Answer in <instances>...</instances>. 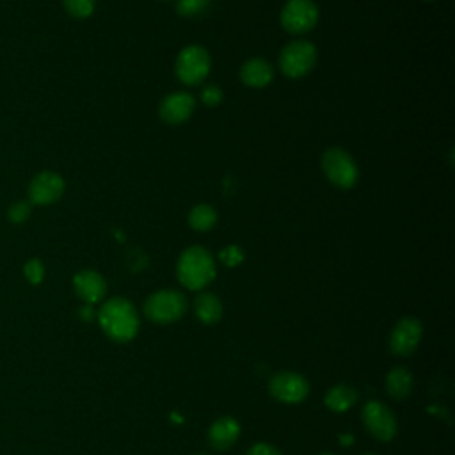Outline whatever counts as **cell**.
I'll return each mask as SVG.
<instances>
[{"label": "cell", "instance_id": "1", "mask_svg": "<svg viewBox=\"0 0 455 455\" xmlns=\"http://www.w3.org/2000/svg\"><path fill=\"white\" fill-rule=\"evenodd\" d=\"M103 332L117 343L132 341L139 331V315L133 304L123 297L108 299L98 311Z\"/></svg>", "mask_w": 455, "mask_h": 455}, {"label": "cell", "instance_id": "2", "mask_svg": "<svg viewBox=\"0 0 455 455\" xmlns=\"http://www.w3.org/2000/svg\"><path fill=\"white\" fill-rule=\"evenodd\" d=\"M213 256L201 245L185 249L176 263L178 281L188 290H203L215 277Z\"/></svg>", "mask_w": 455, "mask_h": 455}, {"label": "cell", "instance_id": "3", "mask_svg": "<svg viewBox=\"0 0 455 455\" xmlns=\"http://www.w3.org/2000/svg\"><path fill=\"white\" fill-rule=\"evenodd\" d=\"M210 53L201 44H188L181 48L174 62V73L185 85H199L210 75Z\"/></svg>", "mask_w": 455, "mask_h": 455}, {"label": "cell", "instance_id": "4", "mask_svg": "<svg viewBox=\"0 0 455 455\" xmlns=\"http://www.w3.org/2000/svg\"><path fill=\"white\" fill-rule=\"evenodd\" d=\"M322 171L325 178L338 188H352L359 180V169L350 153L341 148H329L322 155Z\"/></svg>", "mask_w": 455, "mask_h": 455}, {"label": "cell", "instance_id": "5", "mask_svg": "<svg viewBox=\"0 0 455 455\" xmlns=\"http://www.w3.org/2000/svg\"><path fill=\"white\" fill-rule=\"evenodd\" d=\"M187 311V299L178 290H158L144 302V315L155 323H172Z\"/></svg>", "mask_w": 455, "mask_h": 455}, {"label": "cell", "instance_id": "6", "mask_svg": "<svg viewBox=\"0 0 455 455\" xmlns=\"http://www.w3.org/2000/svg\"><path fill=\"white\" fill-rule=\"evenodd\" d=\"M316 64V46L306 39H295L283 46L279 68L288 78L306 76Z\"/></svg>", "mask_w": 455, "mask_h": 455}, {"label": "cell", "instance_id": "7", "mask_svg": "<svg viewBox=\"0 0 455 455\" xmlns=\"http://www.w3.org/2000/svg\"><path fill=\"white\" fill-rule=\"evenodd\" d=\"M318 16V7L313 0H288L281 9L279 21L286 32L300 36L315 28Z\"/></svg>", "mask_w": 455, "mask_h": 455}, {"label": "cell", "instance_id": "8", "mask_svg": "<svg viewBox=\"0 0 455 455\" xmlns=\"http://www.w3.org/2000/svg\"><path fill=\"white\" fill-rule=\"evenodd\" d=\"M66 183L59 172L43 171L36 174L28 183V201L30 204L46 206L57 203L64 194Z\"/></svg>", "mask_w": 455, "mask_h": 455}, {"label": "cell", "instance_id": "9", "mask_svg": "<svg viewBox=\"0 0 455 455\" xmlns=\"http://www.w3.org/2000/svg\"><path fill=\"white\" fill-rule=\"evenodd\" d=\"M268 391L283 403H299L307 396L309 384L295 371H279L268 380Z\"/></svg>", "mask_w": 455, "mask_h": 455}, {"label": "cell", "instance_id": "10", "mask_svg": "<svg viewBox=\"0 0 455 455\" xmlns=\"http://www.w3.org/2000/svg\"><path fill=\"white\" fill-rule=\"evenodd\" d=\"M363 423L366 430L379 441H391L396 434V419L393 412L380 402H368L364 405Z\"/></svg>", "mask_w": 455, "mask_h": 455}, {"label": "cell", "instance_id": "11", "mask_svg": "<svg viewBox=\"0 0 455 455\" xmlns=\"http://www.w3.org/2000/svg\"><path fill=\"white\" fill-rule=\"evenodd\" d=\"M196 108V98L190 92L176 91L167 94L158 107V116L165 124H181L190 119Z\"/></svg>", "mask_w": 455, "mask_h": 455}, {"label": "cell", "instance_id": "12", "mask_svg": "<svg viewBox=\"0 0 455 455\" xmlns=\"http://www.w3.org/2000/svg\"><path fill=\"white\" fill-rule=\"evenodd\" d=\"M421 332H423L421 323L416 318H412V316L402 318L395 325V329L391 332V338H389L391 352L395 355H402V357L411 355L419 345Z\"/></svg>", "mask_w": 455, "mask_h": 455}, {"label": "cell", "instance_id": "13", "mask_svg": "<svg viewBox=\"0 0 455 455\" xmlns=\"http://www.w3.org/2000/svg\"><path fill=\"white\" fill-rule=\"evenodd\" d=\"M73 288H75V293L85 304H96L107 293V283H105L103 275L91 268H85V270H80L75 274Z\"/></svg>", "mask_w": 455, "mask_h": 455}, {"label": "cell", "instance_id": "14", "mask_svg": "<svg viewBox=\"0 0 455 455\" xmlns=\"http://www.w3.org/2000/svg\"><path fill=\"white\" fill-rule=\"evenodd\" d=\"M240 80L249 85V87H265L272 82L274 78V69L270 66L268 60L261 59V57H252L249 60H245L240 68Z\"/></svg>", "mask_w": 455, "mask_h": 455}, {"label": "cell", "instance_id": "15", "mask_svg": "<svg viewBox=\"0 0 455 455\" xmlns=\"http://www.w3.org/2000/svg\"><path fill=\"white\" fill-rule=\"evenodd\" d=\"M238 437H240V425H238L236 419H233L229 416L219 418L217 421L212 423V427L208 430L210 444L215 450H228V448H231L236 443Z\"/></svg>", "mask_w": 455, "mask_h": 455}, {"label": "cell", "instance_id": "16", "mask_svg": "<svg viewBox=\"0 0 455 455\" xmlns=\"http://www.w3.org/2000/svg\"><path fill=\"white\" fill-rule=\"evenodd\" d=\"M194 311L196 316L203 322V323H215L220 320L222 316V304L219 300L217 295L203 291L194 299Z\"/></svg>", "mask_w": 455, "mask_h": 455}, {"label": "cell", "instance_id": "17", "mask_svg": "<svg viewBox=\"0 0 455 455\" xmlns=\"http://www.w3.org/2000/svg\"><path fill=\"white\" fill-rule=\"evenodd\" d=\"M386 387L395 400H403L412 391V375L409 373L407 368L396 366L387 373Z\"/></svg>", "mask_w": 455, "mask_h": 455}, {"label": "cell", "instance_id": "18", "mask_svg": "<svg viewBox=\"0 0 455 455\" xmlns=\"http://www.w3.org/2000/svg\"><path fill=\"white\" fill-rule=\"evenodd\" d=\"M357 402V393L350 386H334L325 395V405L334 412H343Z\"/></svg>", "mask_w": 455, "mask_h": 455}, {"label": "cell", "instance_id": "19", "mask_svg": "<svg viewBox=\"0 0 455 455\" xmlns=\"http://www.w3.org/2000/svg\"><path fill=\"white\" fill-rule=\"evenodd\" d=\"M217 224V212L213 206L206 203H199L192 206L188 212V226L196 231H208Z\"/></svg>", "mask_w": 455, "mask_h": 455}, {"label": "cell", "instance_id": "20", "mask_svg": "<svg viewBox=\"0 0 455 455\" xmlns=\"http://www.w3.org/2000/svg\"><path fill=\"white\" fill-rule=\"evenodd\" d=\"M62 5L69 16L84 20L94 12L96 0H62Z\"/></svg>", "mask_w": 455, "mask_h": 455}, {"label": "cell", "instance_id": "21", "mask_svg": "<svg viewBox=\"0 0 455 455\" xmlns=\"http://www.w3.org/2000/svg\"><path fill=\"white\" fill-rule=\"evenodd\" d=\"M210 0H176V12L183 18L199 16L206 11Z\"/></svg>", "mask_w": 455, "mask_h": 455}, {"label": "cell", "instance_id": "22", "mask_svg": "<svg viewBox=\"0 0 455 455\" xmlns=\"http://www.w3.org/2000/svg\"><path fill=\"white\" fill-rule=\"evenodd\" d=\"M30 212H32V204L30 201H16L9 206L7 210V219L12 222V224H23L27 222V219L30 217Z\"/></svg>", "mask_w": 455, "mask_h": 455}, {"label": "cell", "instance_id": "23", "mask_svg": "<svg viewBox=\"0 0 455 455\" xmlns=\"http://www.w3.org/2000/svg\"><path fill=\"white\" fill-rule=\"evenodd\" d=\"M23 274H25V277H27L28 283L39 284V283L43 281V277H44V267H43L41 259H37V258L28 259V261L25 263V267H23Z\"/></svg>", "mask_w": 455, "mask_h": 455}, {"label": "cell", "instance_id": "24", "mask_svg": "<svg viewBox=\"0 0 455 455\" xmlns=\"http://www.w3.org/2000/svg\"><path fill=\"white\" fill-rule=\"evenodd\" d=\"M222 98H224V92L217 84H206L201 89V101L206 107H217L222 101Z\"/></svg>", "mask_w": 455, "mask_h": 455}, {"label": "cell", "instance_id": "25", "mask_svg": "<svg viewBox=\"0 0 455 455\" xmlns=\"http://www.w3.org/2000/svg\"><path fill=\"white\" fill-rule=\"evenodd\" d=\"M219 259L228 267H236L243 259V251L238 245H228L219 252Z\"/></svg>", "mask_w": 455, "mask_h": 455}, {"label": "cell", "instance_id": "26", "mask_svg": "<svg viewBox=\"0 0 455 455\" xmlns=\"http://www.w3.org/2000/svg\"><path fill=\"white\" fill-rule=\"evenodd\" d=\"M247 455H281V453H279V450H275L274 446L265 444V443H259V444H254V446L247 451Z\"/></svg>", "mask_w": 455, "mask_h": 455}, {"label": "cell", "instance_id": "27", "mask_svg": "<svg viewBox=\"0 0 455 455\" xmlns=\"http://www.w3.org/2000/svg\"><path fill=\"white\" fill-rule=\"evenodd\" d=\"M80 316H82L84 320H92V318H94V311H92L91 304H85V306L80 309Z\"/></svg>", "mask_w": 455, "mask_h": 455}, {"label": "cell", "instance_id": "28", "mask_svg": "<svg viewBox=\"0 0 455 455\" xmlns=\"http://www.w3.org/2000/svg\"><path fill=\"white\" fill-rule=\"evenodd\" d=\"M339 439H341L343 444H348V443H350V435H345V437H339Z\"/></svg>", "mask_w": 455, "mask_h": 455}, {"label": "cell", "instance_id": "29", "mask_svg": "<svg viewBox=\"0 0 455 455\" xmlns=\"http://www.w3.org/2000/svg\"><path fill=\"white\" fill-rule=\"evenodd\" d=\"M322 455H332V453H322Z\"/></svg>", "mask_w": 455, "mask_h": 455}, {"label": "cell", "instance_id": "30", "mask_svg": "<svg viewBox=\"0 0 455 455\" xmlns=\"http://www.w3.org/2000/svg\"><path fill=\"white\" fill-rule=\"evenodd\" d=\"M364 455H373V453H364Z\"/></svg>", "mask_w": 455, "mask_h": 455}]
</instances>
